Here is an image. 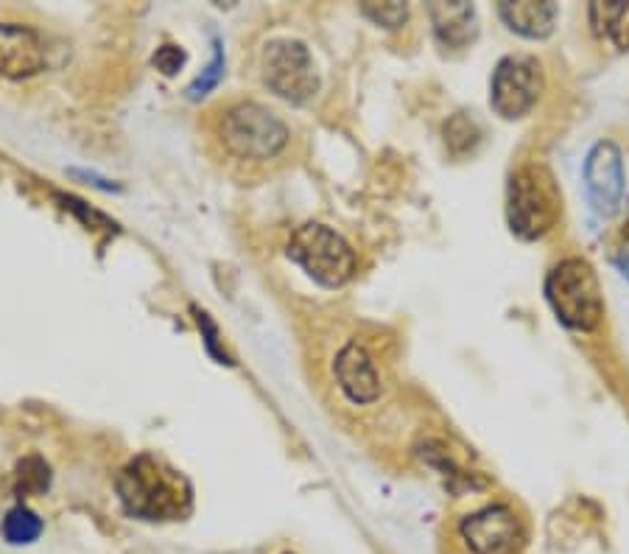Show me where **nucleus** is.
<instances>
[{"instance_id":"nucleus-14","label":"nucleus","mask_w":629,"mask_h":554,"mask_svg":"<svg viewBox=\"0 0 629 554\" xmlns=\"http://www.w3.org/2000/svg\"><path fill=\"white\" fill-rule=\"evenodd\" d=\"M591 23L598 37L613 39V46L629 51V3H621V0L593 3Z\"/></svg>"},{"instance_id":"nucleus-6","label":"nucleus","mask_w":629,"mask_h":554,"mask_svg":"<svg viewBox=\"0 0 629 554\" xmlns=\"http://www.w3.org/2000/svg\"><path fill=\"white\" fill-rule=\"evenodd\" d=\"M261 76L275 96L305 104L319 93V71L300 39H271L261 53Z\"/></svg>"},{"instance_id":"nucleus-13","label":"nucleus","mask_w":629,"mask_h":554,"mask_svg":"<svg viewBox=\"0 0 629 554\" xmlns=\"http://www.w3.org/2000/svg\"><path fill=\"white\" fill-rule=\"evenodd\" d=\"M501 20L515 34L529 39H546L557 23V7L546 0H518V3H501L498 7Z\"/></svg>"},{"instance_id":"nucleus-12","label":"nucleus","mask_w":629,"mask_h":554,"mask_svg":"<svg viewBox=\"0 0 629 554\" xmlns=\"http://www.w3.org/2000/svg\"><path fill=\"white\" fill-rule=\"evenodd\" d=\"M428 17L445 48H468L479 37V17L470 3H431Z\"/></svg>"},{"instance_id":"nucleus-9","label":"nucleus","mask_w":629,"mask_h":554,"mask_svg":"<svg viewBox=\"0 0 629 554\" xmlns=\"http://www.w3.org/2000/svg\"><path fill=\"white\" fill-rule=\"evenodd\" d=\"M584 191L598 216H616L624 200V157L613 141H602L591 148L584 160Z\"/></svg>"},{"instance_id":"nucleus-10","label":"nucleus","mask_w":629,"mask_h":554,"mask_svg":"<svg viewBox=\"0 0 629 554\" xmlns=\"http://www.w3.org/2000/svg\"><path fill=\"white\" fill-rule=\"evenodd\" d=\"M46 68V48L34 28L0 23V76L32 79Z\"/></svg>"},{"instance_id":"nucleus-17","label":"nucleus","mask_w":629,"mask_h":554,"mask_svg":"<svg viewBox=\"0 0 629 554\" xmlns=\"http://www.w3.org/2000/svg\"><path fill=\"white\" fill-rule=\"evenodd\" d=\"M479 141H482V130H479V123L470 116H464V112H457V116L445 123V143H448L453 155H468V152H473V148L479 146Z\"/></svg>"},{"instance_id":"nucleus-15","label":"nucleus","mask_w":629,"mask_h":554,"mask_svg":"<svg viewBox=\"0 0 629 554\" xmlns=\"http://www.w3.org/2000/svg\"><path fill=\"white\" fill-rule=\"evenodd\" d=\"M14 493L20 498L26 496H43L48 487H51V468L39 454H28L17 462L14 468Z\"/></svg>"},{"instance_id":"nucleus-5","label":"nucleus","mask_w":629,"mask_h":554,"mask_svg":"<svg viewBox=\"0 0 629 554\" xmlns=\"http://www.w3.org/2000/svg\"><path fill=\"white\" fill-rule=\"evenodd\" d=\"M289 258L297 261L302 269L309 272L311 280H316L325 289H339L355 275V252L353 246L341 239L339 232L325 225L297 227L289 241Z\"/></svg>"},{"instance_id":"nucleus-22","label":"nucleus","mask_w":629,"mask_h":554,"mask_svg":"<svg viewBox=\"0 0 629 554\" xmlns=\"http://www.w3.org/2000/svg\"><path fill=\"white\" fill-rule=\"evenodd\" d=\"M618 266H621V272H624V277L629 280V241H627V246L621 250V255H618Z\"/></svg>"},{"instance_id":"nucleus-16","label":"nucleus","mask_w":629,"mask_h":554,"mask_svg":"<svg viewBox=\"0 0 629 554\" xmlns=\"http://www.w3.org/2000/svg\"><path fill=\"white\" fill-rule=\"evenodd\" d=\"M43 518L34 513V509H28L26 504H17V507H12L7 513V518H3V538H7V543H12V546H28V543L37 541L39 535H43Z\"/></svg>"},{"instance_id":"nucleus-23","label":"nucleus","mask_w":629,"mask_h":554,"mask_svg":"<svg viewBox=\"0 0 629 554\" xmlns=\"http://www.w3.org/2000/svg\"><path fill=\"white\" fill-rule=\"evenodd\" d=\"M283 554H291V552H283Z\"/></svg>"},{"instance_id":"nucleus-21","label":"nucleus","mask_w":629,"mask_h":554,"mask_svg":"<svg viewBox=\"0 0 629 554\" xmlns=\"http://www.w3.org/2000/svg\"><path fill=\"white\" fill-rule=\"evenodd\" d=\"M193 314H196V323H199L202 334H205V348H207V353L216 356V359H219V364H232L230 356L221 353V350H219V328L213 325L210 316H207L205 311H199V309H193Z\"/></svg>"},{"instance_id":"nucleus-18","label":"nucleus","mask_w":629,"mask_h":554,"mask_svg":"<svg viewBox=\"0 0 629 554\" xmlns=\"http://www.w3.org/2000/svg\"><path fill=\"white\" fill-rule=\"evenodd\" d=\"M221 76H225V53H221V43L216 39V43H213L210 65H207L205 71H202V76L188 87V98H191V101H199L202 96H207V93L219 87Z\"/></svg>"},{"instance_id":"nucleus-7","label":"nucleus","mask_w":629,"mask_h":554,"mask_svg":"<svg viewBox=\"0 0 629 554\" xmlns=\"http://www.w3.org/2000/svg\"><path fill=\"white\" fill-rule=\"evenodd\" d=\"M543 68L532 57H507L498 62L489 84V104L507 121L532 112L543 93Z\"/></svg>"},{"instance_id":"nucleus-11","label":"nucleus","mask_w":629,"mask_h":554,"mask_svg":"<svg viewBox=\"0 0 629 554\" xmlns=\"http://www.w3.org/2000/svg\"><path fill=\"white\" fill-rule=\"evenodd\" d=\"M336 381H339L341 393L353 404H373L380 398V373L375 368V359L366 353L364 345L347 342L336 356Z\"/></svg>"},{"instance_id":"nucleus-1","label":"nucleus","mask_w":629,"mask_h":554,"mask_svg":"<svg viewBox=\"0 0 629 554\" xmlns=\"http://www.w3.org/2000/svg\"><path fill=\"white\" fill-rule=\"evenodd\" d=\"M118 496L129 516L143 521H180L191 513L193 490L180 471L155 454H141L118 473Z\"/></svg>"},{"instance_id":"nucleus-19","label":"nucleus","mask_w":629,"mask_h":554,"mask_svg":"<svg viewBox=\"0 0 629 554\" xmlns=\"http://www.w3.org/2000/svg\"><path fill=\"white\" fill-rule=\"evenodd\" d=\"M361 14L373 20L375 26L400 28L406 23V17H409V7H406V3H364Z\"/></svg>"},{"instance_id":"nucleus-4","label":"nucleus","mask_w":629,"mask_h":554,"mask_svg":"<svg viewBox=\"0 0 629 554\" xmlns=\"http://www.w3.org/2000/svg\"><path fill=\"white\" fill-rule=\"evenodd\" d=\"M546 300L557 320L573 330L598 328L604 297L593 266L582 258L559 261L546 277Z\"/></svg>"},{"instance_id":"nucleus-20","label":"nucleus","mask_w":629,"mask_h":554,"mask_svg":"<svg viewBox=\"0 0 629 554\" xmlns=\"http://www.w3.org/2000/svg\"><path fill=\"white\" fill-rule=\"evenodd\" d=\"M185 51H182L180 46H171V43H166V46L157 48L155 53V68L160 73H166V76H177V73L182 71V65H185Z\"/></svg>"},{"instance_id":"nucleus-2","label":"nucleus","mask_w":629,"mask_h":554,"mask_svg":"<svg viewBox=\"0 0 629 554\" xmlns=\"http://www.w3.org/2000/svg\"><path fill=\"white\" fill-rule=\"evenodd\" d=\"M216 141L238 162H269L283 155L291 141L286 121L257 101H235L216 118Z\"/></svg>"},{"instance_id":"nucleus-3","label":"nucleus","mask_w":629,"mask_h":554,"mask_svg":"<svg viewBox=\"0 0 629 554\" xmlns=\"http://www.w3.org/2000/svg\"><path fill=\"white\" fill-rule=\"evenodd\" d=\"M559 188L543 162H527L509 177L507 221L518 239H543L559 221Z\"/></svg>"},{"instance_id":"nucleus-8","label":"nucleus","mask_w":629,"mask_h":554,"mask_svg":"<svg viewBox=\"0 0 629 554\" xmlns=\"http://www.w3.org/2000/svg\"><path fill=\"white\" fill-rule=\"evenodd\" d=\"M459 535L473 554H518L527 527L509 504H489L459 523Z\"/></svg>"}]
</instances>
